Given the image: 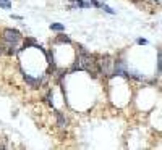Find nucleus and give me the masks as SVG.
Instances as JSON below:
<instances>
[{
    "label": "nucleus",
    "instance_id": "nucleus-1",
    "mask_svg": "<svg viewBox=\"0 0 162 150\" xmlns=\"http://www.w3.org/2000/svg\"><path fill=\"white\" fill-rule=\"evenodd\" d=\"M73 70H84V71H88L91 73L92 76H96L97 73H99V68H97V61L96 58L92 55H89L88 52H86L84 47H81L79 45V55H78V58H76V63L73 65Z\"/></svg>",
    "mask_w": 162,
    "mask_h": 150
},
{
    "label": "nucleus",
    "instance_id": "nucleus-2",
    "mask_svg": "<svg viewBox=\"0 0 162 150\" xmlns=\"http://www.w3.org/2000/svg\"><path fill=\"white\" fill-rule=\"evenodd\" d=\"M97 68L104 76H112L114 74V60L109 55H106L102 58V61H97Z\"/></svg>",
    "mask_w": 162,
    "mask_h": 150
},
{
    "label": "nucleus",
    "instance_id": "nucleus-3",
    "mask_svg": "<svg viewBox=\"0 0 162 150\" xmlns=\"http://www.w3.org/2000/svg\"><path fill=\"white\" fill-rule=\"evenodd\" d=\"M3 40L7 42L8 47H15L21 40V32L16 29H5L3 31Z\"/></svg>",
    "mask_w": 162,
    "mask_h": 150
},
{
    "label": "nucleus",
    "instance_id": "nucleus-4",
    "mask_svg": "<svg viewBox=\"0 0 162 150\" xmlns=\"http://www.w3.org/2000/svg\"><path fill=\"white\" fill-rule=\"evenodd\" d=\"M25 81H26L28 84H31L33 87H37V86L40 84V81H39V79H33L31 76H28V74H25Z\"/></svg>",
    "mask_w": 162,
    "mask_h": 150
},
{
    "label": "nucleus",
    "instance_id": "nucleus-5",
    "mask_svg": "<svg viewBox=\"0 0 162 150\" xmlns=\"http://www.w3.org/2000/svg\"><path fill=\"white\" fill-rule=\"evenodd\" d=\"M50 29H52V31H63V29H65V26L60 24V23H52V24H50Z\"/></svg>",
    "mask_w": 162,
    "mask_h": 150
},
{
    "label": "nucleus",
    "instance_id": "nucleus-6",
    "mask_svg": "<svg viewBox=\"0 0 162 150\" xmlns=\"http://www.w3.org/2000/svg\"><path fill=\"white\" fill-rule=\"evenodd\" d=\"M0 8L10 10L11 8V2H10V0H0Z\"/></svg>",
    "mask_w": 162,
    "mask_h": 150
},
{
    "label": "nucleus",
    "instance_id": "nucleus-7",
    "mask_svg": "<svg viewBox=\"0 0 162 150\" xmlns=\"http://www.w3.org/2000/svg\"><path fill=\"white\" fill-rule=\"evenodd\" d=\"M55 42H67V44H70L71 40H70V37H67L65 34H60V36L55 39Z\"/></svg>",
    "mask_w": 162,
    "mask_h": 150
},
{
    "label": "nucleus",
    "instance_id": "nucleus-8",
    "mask_svg": "<svg viewBox=\"0 0 162 150\" xmlns=\"http://www.w3.org/2000/svg\"><path fill=\"white\" fill-rule=\"evenodd\" d=\"M57 113H59V112H57ZM59 124H60V128H65V126H67V119L62 116V113H59Z\"/></svg>",
    "mask_w": 162,
    "mask_h": 150
},
{
    "label": "nucleus",
    "instance_id": "nucleus-9",
    "mask_svg": "<svg viewBox=\"0 0 162 150\" xmlns=\"http://www.w3.org/2000/svg\"><path fill=\"white\" fill-rule=\"evenodd\" d=\"M162 55H160V50L157 52V74H160V65H162Z\"/></svg>",
    "mask_w": 162,
    "mask_h": 150
},
{
    "label": "nucleus",
    "instance_id": "nucleus-10",
    "mask_svg": "<svg viewBox=\"0 0 162 150\" xmlns=\"http://www.w3.org/2000/svg\"><path fill=\"white\" fill-rule=\"evenodd\" d=\"M101 8H104V10H106L109 15H115V11H114L110 7H109V5H104V3H102V5H101Z\"/></svg>",
    "mask_w": 162,
    "mask_h": 150
},
{
    "label": "nucleus",
    "instance_id": "nucleus-11",
    "mask_svg": "<svg viewBox=\"0 0 162 150\" xmlns=\"http://www.w3.org/2000/svg\"><path fill=\"white\" fill-rule=\"evenodd\" d=\"M136 42L140 44V45H146V44H148V40H146V39H141V37H140V39L136 40Z\"/></svg>",
    "mask_w": 162,
    "mask_h": 150
},
{
    "label": "nucleus",
    "instance_id": "nucleus-12",
    "mask_svg": "<svg viewBox=\"0 0 162 150\" xmlns=\"http://www.w3.org/2000/svg\"><path fill=\"white\" fill-rule=\"evenodd\" d=\"M91 3L94 5V7H97V8H101V3L97 2V0H91Z\"/></svg>",
    "mask_w": 162,
    "mask_h": 150
},
{
    "label": "nucleus",
    "instance_id": "nucleus-13",
    "mask_svg": "<svg viewBox=\"0 0 162 150\" xmlns=\"http://www.w3.org/2000/svg\"><path fill=\"white\" fill-rule=\"evenodd\" d=\"M152 2H154L156 5H160V2H162V0H152Z\"/></svg>",
    "mask_w": 162,
    "mask_h": 150
}]
</instances>
